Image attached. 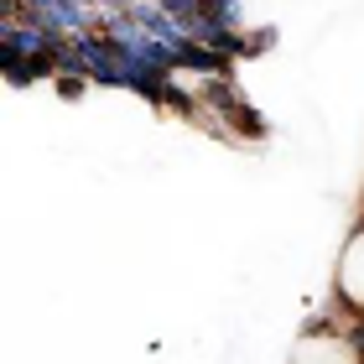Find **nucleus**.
I'll return each mask as SVG.
<instances>
[{"mask_svg": "<svg viewBox=\"0 0 364 364\" xmlns=\"http://www.w3.org/2000/svg\"><path fill=\"white\" fill-rule=\"evenodd\" d=\"M63 73H84L89 84H105V89H120V47H114L105 31H78V37L63 42Z\"/></svg>", "mask_w": 364, "mask_h": 364, "instance_id": "nucleus-1", "label": "nucleus"}, {"mask_svg": "<svg viewBox=\"0 0 364 364\" xmlns=\"http://www.w3.org/2000/svg\"><path fill=\"white\" fill-rule=\"evenodd\" d=\"M333 302L349 318H364V219L354 224L349 245H343V260H338V276H333Z\"/></svg>", "mask_w": 364, "mask_h": 364, "instance_id": "nucleus-2", "label": "nucleus"}, {"mask_svg": "<svg viewBox=\"0 0 364 364\" xmlns=\"http://www.w3.org/2000/svg\"><path fill=\"white\" fill-rule=\"evenodd\" d=\"M224 125L235 130V141H250V146H260V141H271V120H266V114H260V109L250 105V99H245V105H240L235 114H229Z\"/></svg>", "mask_w": 364, "mask_h": 364, "instance_id": "nucleus-3", "label": "nucleus"}, {"mask_svg": "<svg viewBox=\"0 0 364 364\" xmlns=\"http://www.w3.org/2000/svg\"><path fill=\"white\" fill-rule=\"evenodd\" d=\"M203 21H213V26H224V31H245V6L240 0H203Z\"/></svg>", "mask_w": 364, "mask_h": 364, "instance_id": "nucleus-4", "label": "nucleus"}, {"mask_svg": "<svg viewBox=\"0 0 364 364\" xmlns=\"http://www.w3.org/2000/svg\"><path fill=\"white\" fill-rule=\"evenodd\" d=\"M281 31L276 26H245V47H240V63H255V58H266L271 47H276Z\"/></svg>", "mask_w": 364, "mask_h": 364, "instance_id": "nucleus-5", "label": "nucleus"}, {"mask_svg": "<svg viewBox=\"0 0 364 364\" xmlns=\"http://www.w3.org/2000/svg\"><path fill=\"white\" fill-rule=\"evenodd\" d=\"M53 89H58V99H63V105H84L94 84H89L84 73H58V78H53Z\"/></svg>", "mask_w": 364, "mask_h": 364, "instance_id": "nucleus-6", "label": "nucleus"}, {"mask_svg": "<svg viewBox=\"0 0 364 364\" xmlns=\"http://www.w3.org/2000/svg\"><path fill=\"white\" fill-rule=\"evenodd\" d=\"M156 6H161V11H172L177 21H193V16L203 11V0H156Z\"/></svg>", "mask_w": 364, "mask_h": 364, "instance_id": "nucleus-7", "label": "nucleus"}, {"mask_svg": "<svg viewBox=\"0 0 364 364\" xmlns=\"http://www.w3.org/2000/svg\"><path fill=\"white\" fill-rule=\"evenodd\" d=\"M136 6H146V0H99V11H125V16L136 11Z\"/></svg>", "mask_w": 364, "mask_h": 364, "instance_id": "nucleus-8", "label": "nucleus"}]
</instances>
